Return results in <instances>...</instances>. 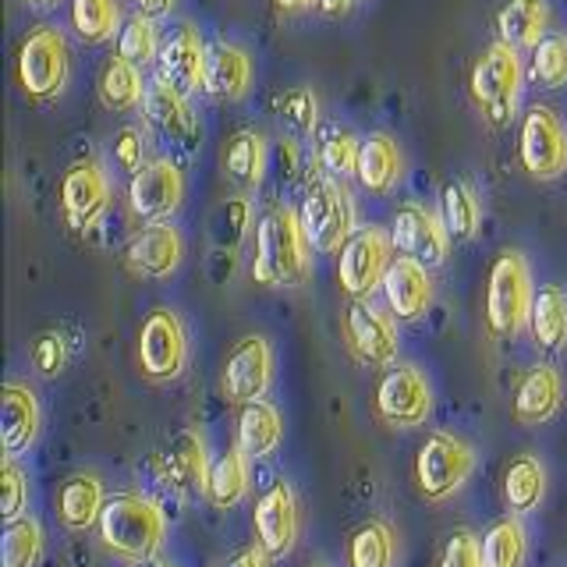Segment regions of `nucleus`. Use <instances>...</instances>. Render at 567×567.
I'll list each match as a JSON object with an SVG mask.
<instances>
[{
  "label": "nucleus",
  "instance_id": "obj_1",
  "mask_svg": "<svg viewBox=\"0 0 567 567\" xmlns=\"http://www.w3.org/2000/svg\"><path fill=\"white\" fill-rule=\"evenodd\" d=\"M309 248L298 209L280 203L266 206L256 224L252 280L262 288H295L309 277Z\"/></svg>",
  "mask_w": 567,
  "mask_h": 567
},
{
  "label": "nucleus",
  "instance_id": "obj_2",
  "mask_svg": "<svg viewBox=\"0 0 567 567\" xmlns=\"http://www.w3.org/2000/svg\"><path fill=\"white\" fill-rule=\"evenodd\" d=\"M525 79H528V71H525L518 47H507L496 40L478 53L472 79H468V96L475 103L478 117H483L489 128H504V124L514 121Z\"/></svg>",
  "mask_w": 567,
  "mask_h": 567
},
{
  "label": "nucleus",
  "instance_id": "obj_3",
  "mask_svg": "<svg viewBox=\"0 0 567 567\" xmlns=\"http://www.w3.org/2000/svg\"><path fill=\"white\" fill-rule=\"evenodd\" d=\"M100 539L117 557L142 564L153 560L159 543H164V514L138 493H114L100 511Z\"/></svg>",
  "mask_w": 567,
  "mask_h": 567
},
{
  "label": "nucleus",
  "instance_id": "obj_4",
  "mask_svg": "<svg viewBox=\"0 0 567 567\" xmlns=\"http://www.w3.org/2000/svg\"><path fill=\"white\" fill-rule=\"evenodd\" d=\"M71 79V50L58 25H32L18 47V85L32 103L58 100Z\"/></svg>",
  "mask_w": 567,
  "mask_h": 567
},
{
  "label": "nucleus",
  "instance_id": "obj_5",
  "mask_svg": "<svg viewBox=\"0 0 567 567\" xmlns=\"http://www.w3.org/2000/svg\"><path fill=\"white\" fill-rule=\"evenodd\" d=\"M298 217L316 252H341L344 241L359 230L354 227V220H359L354 195L344 182H337V177H319V182L306 188Z\"/></svg>",
  "mask_w": 567,
  "mask_h": 567
},
{
  "label": "nucleus",
  "instance_id": "obj_6",
  "mask_svg": "<svg viewBox=\"0 0 567 567\" xmlns=\"http://www.w3.org/2000/svg\"><path fill=\"white\" fill-rule=\"evenodd\" d=\"M532 274L522 252H501L489 270L486 323L496 337H514L532 312Z\"/></svg>",
  "mask_w": 567,
  "mask_h": 567
},
{
  "label": "nucleus",
  "instance_id": "obj_7",
  "mask_svg": "<svg viewBox=\"0 0 567 567\" xmlns=\"http://www.w3.org/2000/svg\"><path fill=\"white\" fill-rule=\"evenodd\" d=\"M390 248H394V241H390L383 227H359L344 241L341 259H337V284H341L348 298L365 301L372 291L383 288L386 266L394 262Z\"/></svg>",
  "mask_w": 567,
  "mask_h": 567
},
{
  "label": "nucleus",
  "instance_id": "obj_8",
  "mask_svg": "<svg viewBox=\"0 0 567 567\" xmlns=\"http://www.w3.org/2000/svg\"><path fill=\"white\" fill-rule=\"evenodd\" d=\"M518 159L525 174L554 182L567 174V124L554 106H532L518 132Z\"/></svg>",
  "mask_w": 567,
  "mask_h": 567
},
{
  "label": "nucleus",
  "instance_id": "obj_9",
  "mask_svg": "<svg viewBox=\"0 0 567 567\" xmlns=\"http://www.w3.org/2000/svg\"><path fill=\"white\" fill-rule=\"evenodd\" d=\"M475 468V454L468 443H461L457 436L447 433H433L422 443V451L415 457V483L422 489L425 501H447L454 489L472 475Z\"/></svg>",
  "mask_w": 567,
  "mask_h": 567
},
{
  "label": "nucleus",
  "instance_id": "obj_10",
  "mask_svg": "<svg viewBox=\"0 0 567 567\" xmlns=\"http://www.w3.org/2000/svg\"><path fill=\"white\" fill-rule=\"evenodd\" d=\"M142 111H146L150 128L164 138L167 146L192 153L203 142V124H199V114H195L188 93H182V89H177L174 82H167L159 71L150 82V93H146V103H142Z\"/></svg>",
  "mask_w": 567,
  "mask_h": 567
},
{
  "label": "nucleus",
  "instance_id": "obj_11",
  "mask_svg": "<svg viewBox=\"0 0 567 567\" xmlns=\"http://www.w3.org/2000/svg\"><path fill=\"white\" fill-rule=\"evenodd\" d=\"M185 203V174L171 156H153L128 182V206L138 220L164 224Z\"/></svg>",
  "mask_w": 567,
  "mask_h": 567
},
{
  "label": "nucleus",
  "instance_id": "obj_12",
  "mask_svg": "<svg viewBox=\"0 0 567 567\" xmlns=\"http://www.w3.org/2000/svg\"><path fill=\"white\" fill-rule=\"evenodd\" d=\"M390 241L404 256L415 259L422 266H443L451 252V230L443 224L436 209L422 206V203H404L394 213V224H390Z\"/></svg>",
  "mask_w": 567,
  "mask_h": 567
},
{
  "label": "nucleus",
  "instance_id": "obj_13",
  "mask_svg": "<svg viewBox=\"0 0 567 567\" xmlns=\"http://www.w3.org/2000/svg\"><path fill=\"white\" fill-rule=\"evenodd\" d=\"M111 206V174L100 156H85L71 164L61 182V209L68 227L93 230Z\"/></svg>",
  "mask_w": 567,
  "mask_h": 567
},
{
  "label": "nucleus",
  "instance_id": "obj_14",
  "mask_svg": "<svg viewBox=\"0 0 567 567\" xmlns=\"http://www.w3.org/2000/svg\"><path fill=\"white\" fill-rule=\"evenodd\" d=\"M138 362L150 380H174L188 362V333L185 323L171 309H153L138 330Z\"/></svg>",
  "mask_w": 567,
  "mask_h": 567
},
{
  "label": "nucleus",
  "instance_id": "obj_15",
  "mask_svg": "<svg viewBox=\"0 0 567 567\" xmlns=\"http://www.w3.org/2000/svg\"><path fill=\"white\" fill-rule=\"evenodd\" d=\"M159 75L174 82L182 93H206V68H209V47L203 40V32L192 22L177 25L164 47H159Z\"/></svg>",
  "mask_w": 567,
  "mask_h": 567
},
{
  "label": "nucleus",
  "instance_id": "obj_16",
  "mask_svg": "<svg viewBox=\"0 0 567 567\" xmlns=\"http://www.w3.org/2000/svg\"><path fill=\"white\" fill-rule=\"evenodd\" d=\"M274 377V351L266 337H241L230 348L227 365H224V394L238 404L262 401V394L270 390Z\"/></svg>",
  "mask_w": 567,
  "mask_h": 567
},
{
  "label": "nucleus",
  "instance_id": "obj_17",
  "mask_svg": "<svg viewBox=\"0 0 567 567\" xmlns=\"http://www.w3.org/2000/svg\"><path fill=\"white\" fill-rule=\"evenodd\" d=\"M430 408H433V394L419 369L412 365L386 369V377L380 380L377 390V412L390 425H419L430 419Z\"/></svg>",
  "mask_w": 567,
  "mask_h": 567
},
{
  "label": "nucleus",
  "instance_id": "obj_18",
  "mask_svg": "<svg viewBox=\"0 0 567 567\" xmlns=\"http://www.w3.org/2000/svg\"><path fill=\"white\" fill-rule=\"evenodd\" d=\"M185 259V238L174 224H146L124 248V266L138 277H171Z\"/></svg>",
  "mask_w": 567,
  "mask_h": 567
},
{
  "label": "nucleus",
  "instance_id": "obj_19",
  "mask_svg": "<svg viewBox=\"0 0 567 567\" xmlns=\"http://www.w3.org/2000/svg\"><path fill=\"white\" fill-rule=\"evenodd\" d=\"M344 330H348V344L369 365H386L398 359V330L394 319L380 312L369 301H351L344 312Z\"/></svg>",
  "mask_w": 567,
  "mask_h": 567
},
{
  "label": "nucleus",
  "instance_id": "obj_20",
  "mask_svg": "<svg viewBox=\"0 0 567 567\" xmlns=\"http://www.w3.org/2000/svg\"><path fill=\"white\" fill-rule=\"evenodd\" d=\"M256 539L259 549H266V557L291 554L298 539V507L288 483H274L256 504Z\"/></svg>",
  "mask_w": 567,
  "mask_h": 567
},
{
  "label": "nucleus",
  "instance_id": "obj_21",
  "mask_svg": "<svg viewBox=\"0 0 567 567\" xmlns=\"http://www.w3.org/2000/svg\"><path fill=\"white\" fill-rule=\"evenodd\" d=\"M256 82L252 53L235 40L209 43V68H206V93L220 103H238L248 96Z\"/></svg>",
  "mask_w": 567,
  "mask_h": 567
},
{
  "label": "nucleus",
  "instance_id": "obj_22",
  "mask_svg": "<svg viewBox=\"0 0 567 567\" xmlns=\"http://www.w3.org/2000/svg\"><path fill=\"white\" fill-rule=\"evenodd\" d=\"M383 298L390 316L398 319H419L425 316V309L433 306V277L430 266H422L415 259H394L386 266L383 277Z\"/></svg>",
  "mask_w": 567,
  "mask_h": 567
},
{
  "label": "nucleus",
  "instance_id": "obj_23",
  "mask_svg": "<svg viewBox=\"0 0 567 567\" xmlns=\"http://www.w3.org/2000/svg\"><path fill=\"white\" fill-rule=\"evenodd\" d=\"M549 22H554L549 0H504L493 14L496 40L518 50H536L549 35Z\"/></svg>",
  "mask_w": 567,
  "mask_h": 567
},
{
  "label": "nucleus",
  "instance_id": "obj_24",
  "mask_svg": "<svg viewBox=\"0 0 567 567\" xmlns=\"http://www.w3.org/2000/svg\"><path fill=\"white\" fill-rule=\"evenodd\" d=\"M354 177H359V185L372 195H383L390 188H398L401 177H404V153L398 146V138L386 135V132L365 135Z\"/></svg>",
  "mask_w": 567,
  "mask_h": 567
},
{
  "label": "nucleus",
  "instance_id": "obj_25",
  "mask_svg": "<svg viewBox=\"0 0 567 567\" xmlns=\"http://www.w3.org/2000/svg\"><path fill=\"white\" fill-rule=\"evenodd\" d=\"M0 433H4V454H22L40 433V401L29 386L8 383L0 401Z\"/></svg>",
  "mask_w": 567,
  "mask_h": 567
},
{
  "label": "nucleus",
  "instance_id": "obj_26",
  "mask_svg": "<svg viewBox=\"0 0 567 567\" xmlns=\"http://www.w3.org/2000/svg\"><path fill=\"white\" fill-rule=\"evenodd\" d=\"M270 167V142L259 128H238L224 142V171L241 188H259Z\"/></svg>",
  "mask_w": 567,
  "mask_h": 567
},
{
  "label": "nucleus",
  "instance_id": "obj_27",
  "mask_svg": "<svg viewBox=\"0 0 567 567\" xmlns=\"http://www.w3.org/2000/svg\"><path fill=\"white\" fill-rule=\"evenodd\" d=\"M96 89H100V103L111 114L138 111V106L146 103V93H150V85L142 82V68L132 64V61H124L121 53H114V58L103 64Z\"/></svg>",
  "mask_w": 567,
  "mask_h": 567
},
{
  "label": "nucleus",
  "instance_id": "obj_28",
  "mask_svg": "<svg viewBox=\"0 0 567 567\" xmlns=\"http://www.w3.org/2000/svg\"><path fill=\"white\" fill-rule=\"evenodd\" d=\"M532 341H536L546 354H557L567 344V295L557 284H546L539 295L532 298L528 312Z\"/></svg>",
  "mask_w": 567,
  "mask_h": 567
},
{
  "label": "nucleus",
  "instance_id": "obj_29",
  "mask_svg": "<svg viewBox=\"0 0 567 567\" xmlns=\"http://www.w3.org/2000/svg\"><path fill=\"white\" fill-rule=\"evenodd\" d=\"M557 408H560V377H557V369L536 365L518 386V398H514V415H518V422H525V425H536V422L554 419Z\"/></svg>",
  "mask_w": 567,
  "mask_h": 567
},
{
  "label": "nucleus",
  "instance_id": "obj_30",
  "mask_svg": "<svg viewBox=\"0 0 567 567\" xmlns=\"http://www.w3.org/2000/svg\"><path fill=\"white\" fill-rule=\"evenodd\" d=\"M284 422L277 415L274 404L266 401H248L241 404L238 415V451H245L248 457H270L280 443Z\"/></svg>",
  "mask_w": 567,
  "mask_h": 567
},
{
  "label": "nucleus",
  "instance_id": "obj_31",
  "mask_svg": "<svg viewBox=\"0 0 567 567\" xmlns=\"http://www.w3.org/2000/svg\"><path fill=\"white\" fill-rule=\"evenodd\" d=\"M103 504L106 496L96 475H71L58 493V514L68 528H89L100 522Z\"/></svg>",
  "mask_w": 567,
  "mask_h": 567
},
{
  "label": "nucleus",
  "instance_id": "obj_32",
  "mask_svg": "<svg viewBox=\"0 0 567 567\" xmlns=\"http://www.w3.org/2000/svg\"><path fill=\"white\" fill-rule=\"evenodd\" d=\"M164 475L177 489L206 486L209 465H206V443L199 440V433H177L171 451L164 454Z\"/></svg>",
  "mask_w": 567,
  "mask_h": 567
},
{
  "label": "nucleus",
  "instance_id": "obj_33",
  "mask_svg": "<svg viewBox=\"0 0 567 567\" xmlns=\"http://www.w3.org/2000/svg\"><path fill=\"white\" fill-rule=\"evenodd\" d=\"M124 25L121 0H71V29L85 47H100Z\"/></svg>",
  "mask_w": 567,
  "mask_h": 567
},
{
  "label": "nucleus",
  "instance_id": "obj_34",
  "mask_svg": "<svg viewBox=\"0 0 567 567\" xmlns=\"http://www.w3.org/2000/svg\"><path fill=\"white\" fill-rule=\"evenodd\" d=\"M440 217L447 224L451 238L457 241H472L478 235V224H483V206H478V195L465 182H447L440 188Z\"/></svg>",
  "mask_w": 567,
  "mask_h": 567
},
{
  "label": "nucleus",
  "instance_id": "obj_35",
  "mask_svg": "<svg viewBox=\"0 0 567 567\" xmlns=\"http://www.w3.org/2000/svg\"><path fill=\"white\" fill-rule=\"evenodd\" d=\"M543 489H546V475H543V465L536 457H514L507 465V475H504V501L511 511L518 514H528L536 511L539 501H543Z\"/></svg>",
  "mask_w": 567,
  "mask_h": 567
},
{
  "label": "nucleus",
  "instance_id": "obj_36",
  "mask_svg": "<svg viewBox=\"0 0 567 567\" xmlns=\"http://www.w3.org/2000/svg\"><path fill=\"white\" fill-rule=\"evenodd\" d=\"M248 454L245 451H227L224 457L213 461L209 478H206V493L217 507L238 504L248 493Z\"/></svg>",
  "mask_w": 567,
  "mask_h": 567
},
{
  "label": "nucleus",
  "instance_id": "obj_37",
  "mask_svg": "<svg viewBox=\"0 0 567 567\" xmlns=\"http://www.w3.org/2000/svg\"><path fill=\"white\" fill-rule=\"evenodd\" d=\"M159 25H156V18L150 14H138L132 11L128 18H124V25L117 32V53L124 61H132V64H150L159 58Z\"/></svg>",
  "mask_w": 567,
  "mask_h": 567
},
{
  "label": "nucleus",
  "instance_id": "obj_38",
  "mask_svg": "<svg viewBox=\"0 0 567 567\" xmlns=\"http://www.w3.org/2000/svg\"><path fill=\"white\" fill-rule=\"evenodd\" d=\"M528 82L539 89H564L567 85V32H549L546 40L532 50Z\"/></svg>",
  "mask_w": 567,
  "mask_h": 567
},
{
  "label": "nucleus",
  "instance_id": "obj_39",
  "mask_svg": "<svg viewBox=\"0 0 567 567\" xmlns=\"http://www.w3.org/2000/svg\"><path fill=\"white\" fill-rule=\"evenodd\" d=\"M359 150H362V138L341 128V124H330L319 135V164H323L333 177H354L359 171Z\"/></svg>",
  "mask_w": 567,
  "mask_h": 567
},
{
  "label": "nucleus",
  "instance_id": "obj_40",
  "mask_svg": "<svg viewBox=\"0 0 567 567\" xmlns=\"http://www.w3.org/2000/svg\"><path fill=\"white\" fill-rule=\"evenodd\" d=\"M351 567H390L394 564V539L383 522H365L348 543Z\"/></svg>",
  "mask_w": 567,
  "mask_h": 567
},
{
  "label": "nucleus",
  "instance_id": "obj_41",
  "mask_svg": "<svg viewBox=\"0 0 567 567\" xmlns=\"http://www.w3.org/2000/svg\"><path fill=\"white\" fill-rule=\"evenodd\" d=\"M525 549L528 543L518 522H496L483 539V567H522Z\"/></svg>",
  "mask_w": 567,
  "mask_h": 567
},
{
  "label": "nucleus",
  "instance_id": "obj_42",
  "mask_svg": "<svg viewBox=\"0 0 567 567\" xmlns=\"http://www.w3.org/2000/svg\"><path fill=\"white\" fill-rule=\"evenodd\" d=\"M43 554V528L32 518H18L4 528V543H0V560L4 567H32Z\"/></svg>",
  "mask_w": 567,
  "mask_h": 567
},
{
  "label": "nucleus",
  "instance_id": "obj_43",
  "mask_svg": "<svg viewBox=\"0 0 567 567\" xmlns=\"http://www.w3.org/2000/svg\"><path fill=\"white\" fill-rule=\"evenodd\" d=\"M277 111L295 132H301V135L319 132V100H316L312 89H306V85L288 89V93L277 100Z\"/></svg>",
  "mask_w": 567,
  "mask_h": 567
},
{
  "label": "nucleus",
  "instance_id": "obj_44",
  "mask_svg": "<svg viewBox=\"0 0 567 567\" xmlns=\"http://www.w3.org/2000/svg\"><path fill=\"white\" fill-rule=\"evenodd\" d=\"M25 504H29V483H25L22 468L8 457L4 461V483H0V518H4L8 525L18 522L25 514Z\"/></svg>",
  "mask_w": 567,
  "mask_h": 567
},
{
  "label": "nucleus",
  "instance_id": "obj_45",
  "mask_svg": "<svg viewBox=\"0 0 567 567\" xmlns=\"http://www.w3.org/2000/svg\"><path fill=\"white\" fill-rule=\"evenodd\" d=\"M111 150H114L117 167L128 171V174H138L142 167L150 164V156H146V135H142V128H132V124L114 135Z\"/></svg>",
  "mask_w": 567,
  "mask_h": 567
},
{
  "label": "nucleus",
  "instance_id": "obj_46",
  "mask_svg": "<svg viewBox=\"0 0 567 567\" xmlns=\"http://www.w3.org/2000/svg\"><path fill=\"white\" fill-rule=\"evenodd\" d=\"M440 567H483V546H478L468 532H461V536H454L447 549H443Z\"/></svg>",
  "mask_w": 567,
  "mask_h": 567
},
{
  "label": "nucleus",
  "instance_id": "obj_47",
  "mask_svg": "<svg viewBox=\"0 0 567 567\" xmlns=\"http://www.w3.org/2000/svg\"><path fill=\"white\" fill-rule=\"evenodd\" d=\"M35 369L43 372V377H53V372H61L64 359H68V348H64V337L61 333H43L40 341H35Z\"/></svg>",
  "mask_w": 567,
  "mask_h": 567
},
{
  "label": "nucleus",
  "instance_id": "obj_48",
  "mask_svg": "<svg viewBox=\"0 0 567 567\" xmlns=\"http://www.w3.org/2000/svg\"><path fill=\"white\" fill-rule=\"evenodd\" d=\"M174 8H177V0H135V11L156 18V22H159V18H167Z\"/></svg>",
  "mask_w": 567,
  "mask_h": 567
},
{
  "label": "nucleus",
  "instance_id": "obj_49",
  "mask_svg": "<svg viewBox=\"0 0 567 567\" xmlns=\"http://www.w3.org/2000/svg\"><path fill=\"white\" fill-rule=\"evenodd\" d=\"M359 4H362V0H316V8L323 11V14H330V18H344L348 11H354Z\"/></svg>",
  "mask_w": 567,
  "mask_h": 567
},
{
  "label": "nucleus",
  "instance_id": "obj_50",
  "mask_svg": "<svg viewBox=\"0 0 567 567\" xmlns=\"http://www.w3.org/2000/svg\"><path fill=\"white\" fill-rule=\"evenodd\" d=\"M227 567H266V549H245Z\"/></svg>",
  "mask_w": 567,
  "mask_h": 567
},
{
  "label": "nucleus",
  "instance_id": "obj_51",
  "mask_svg": "<svg viewBox=\"0 0 567 567\" xmlns=\"http://www.w3.org/2000/svg\"><path fill=\"white\" fill-rule=\"evenodd\" d=\"M312 4H316V0H274V8L284 11V14H298V11H306Z\"/></svg>",
  "mask_w": 567,
  "mask_h": 567
},
{
  "label": "nucleus",
  "instance_id": "obj_52",
  "mask_svg": "<svg viewBox=\"0 0 567 567\" xmlns=\"http://www.w3.org/2000/svg\"><path fill=\"white\" fill-rule=\"evenodd\" d=\"M22 4H29L32 11H50V8H58V0H22Z\"/></svg>",
  "mask_w": 567,
  "mask_h": 567
},
{
  "label": "nucleus",
  "instance_id": "obj_53",
  "mask_svg": "<svg viewBox=\"0 0 567 567\" xmlns=\"http://www.w3.org/2000/svg\"><path fill=\"white\" fill-rule=\"evenodd\" d=\"M135 567H167V564H159V560H142V564H135Z\"/></svg>",
  "mask_w": 567,
  "mask_h": 567
}]
</instances>
